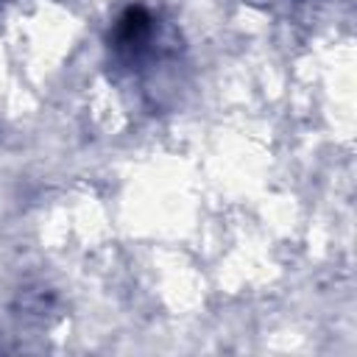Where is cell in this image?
Returning <instances> with one entry per match:
<instances>
[{"mask_svg":"<svg viewBox=\"0 0 357 357\" xmlns=\"http://www.w3.org/2000/svg\"><path fill=\"white\" fill-rule=\"evenodd\" d=\"M148 31H151V17L145 14V8H139V6H131V8H126L123 11V17L117 20V42L123 45V47H128V45H137V42H142L145 36H148Z\"/></svg>","mask_w":357,"mask_h":357,"instance_id":"6da1fadb","label":"cell"}]
</instances>
